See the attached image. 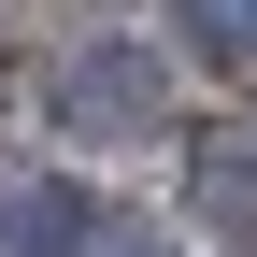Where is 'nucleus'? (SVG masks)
Returning <instances> with one entry per match:
<instances>
[{
	"label": "nucleus",
	"mask_w": 257,
	"mask_h": 257,
	"mask_svg": "<svg viewBox=\"0 0 257 257\" xmlns=\"http://www.w3.org/2000/svg\"><path fill=\"white\" fill-rule=\"evenodd\" d=\"M172 72H186L172 43L100 29V43H72V57L43 72V128H57L72 157H143V143H172Z\"/></svg>",
	"instance_id": "obj_1"
},
{
	"label": "nucleus",
	"mask_w": 257,
	"mask_h": 257,
	"mask_svg": "<svg viewBox=\"0 0 257 257\" xmlns=\"http://www.w3.org/2000/svg\"><path fill=\"white\" fill-rule=\"evenodd\" d=\"M114 229H128V214L86 172H29L15 200H0V257H114Z\"/></svg>",
	"instance_id": "obj_2"
},
{
	"label": "nucleus",
	"mask_w": 257,
	"mask_h": 257,
	"mask_svg": "<svg viewBox=\"0 0 257 257\" xmlns=\"http://www.w3.org/2000/svg\"><path fill=\"white\" fill-rule=\"evenodd\" d=\"M157 43H172L200 86H257V0H172Z\"/></svg>",
	"instance_id": "obj_3"
},
{
	"label": "nucleus",
	"mask_w": 257,
	"mask_h": 257,
	"mask_svg": "<svg viewBox=\"0 0 257 257\" xmlns=\"http://www.w3.org/2000/svg\"><path fill=\"white\" fill-rule=\"evenodd\" d=\"M114 257H172V243H143V229H114Z\"/></svg>",
	"instance_id": "obj_4"
},
{
	"label": "nucleus",
	"mask_w": 257,
	"mask_h": 257,
	"mask_svg": "<svg viewBox=\"0 0 257 257\" xmlns=\"http://www.w3.org/2000/svg\"><path fill=\"white\" fill-rule=\"evenodd\" d=\"M0 86H15V29H0Z\"/></svg>",
	"instance_id": "obj_5"
}]
</instances>
